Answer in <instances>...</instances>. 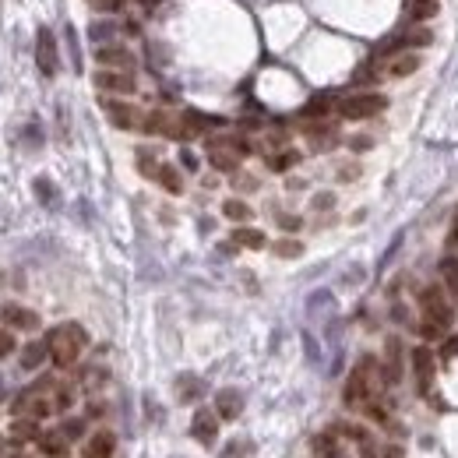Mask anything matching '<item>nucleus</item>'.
Segmentation results:
<instances>
[{"instance_id": "1", "label": "nucleus", "mask_w": 458, "mask_h": 458, "mask_svg": "<svg viewBox=\"0 0 458 458\" xmlns=\"http://www.w3.org/2000/svg\"><path fill=\"white\" fill-rule=\"evenodd\" d=\"M46 346H50V360L60 370H67L82 360V349L89 346V332L78 321H67V325L46 332Z\"/></svg>"}, {"instance_id": "2", "label": "nucleus", "mask_w": 458, "mask_h": 458, "mask_svg": "<svg viewBox=\"0 0 458 458\" xmlns=\"http://www.w3.org/2000/svg\"><path fill=\"white\" fill-rule=\"evenodd\" d=\"M420 310H423L420 332H423L427 339H441V335L452 328V321H455V310H452V303L445 300L441 285H427V289L420 293Z\"/></svg>"}, {"instance_id": "3", "label": "nucleus", "mask_w": 458, "mask_h": 458, "mask_svg": "<svg viewBox=\"0 0 458 458\" xmlns=\"http://www.w3.org/2000/svg\"><path fill=\"white\" fill-rule=\"evenodd\" d=\"M381 384H384V374H381L377 360H374V356H364L360 364L353 366V374H349V381H346L342 398H346V405H366V402H370V395H374Z\"/></svg>"}, {"instance_id": "4", "label": "nucleus", "mask_w": 458, "mask_h": 458, "mask_svg": "<svg viewBox=\"0 0 458 458\" xmlns=\"http://www.w3.org/2000/svg\"><path fill=\"white\" fill-rule=\"evenodd\" d=\"M388 99L381 92H353V95H342L339 99V116L346 120H370L377 113H384Z\"/></svg>"}, {"instance_id": "5", "label": "nucleus", "mask_w": 458, "mask_h": 458, "mask_svg": "<svg viewBox=\"0 0 458 458\" xmlns=\"http://www.w3.org/2000/svg\"><path fill=\"white\" fill-rule=\"evenodd\" d=\"M430 43H434V32H430V28H423V25H413V28H405V32H398V36L384 39V43L377 46V57H395V53H416V50H427Z\"/></svg>"}, {"instance_id": "6", "label": "nucleus", "mask_w": 458, "mask_h": 458, "mask_svg": "<svg viewBox=\"0 0 458 458\" xmlns=\"http://www.w3.org/2000/svg\"><path fill=\"white\" fill-rule=\"evenodd\" d=\"M36 64H39V71L46 75V78H53L57 71H60V53H57V39H53V32L43 25L39 28V36H36Z\"/></svg>"}, {"instance_id": "7", "label": "nucleus", "mask_w": 458, "mask_h": 458, "mask_svg": "<svg viewBox=\"0 0 458 458\" xmlns=\"http://www.w3.org/2000/svg\"><path fill=\"white\" fill-rule=\"evenodd\" d=\"M102 109H106L109 124H113V127H120V131L145 127V116H141V109H138V106H131V102H120V99H102Z\"/></svg>"}, {"instance_id": "8", "label": "nucleus", "mask_w": 458, "mask_h": 458, "mask_svg": "<svg viewBox=\"0 0 458 458\" xmlns=\"http://www.w3.org/2000/svg\"><path fill=\"white\" fill-rule=\"evenodd\" d=\"M145 131H148V134H163V138H177V141H183V113L152 109V113L145 116Z\"/></svg>"}, {"instance_id": "9", "label": "nucleus", "mask_w": 458, "mask_h": 458, "mask_svg": "<svg viewBox=\"0 0 458 458\" xmlns=\"http://www.w3.org/2000/svg\"><path fill=\"white\" fill-rule=\"evenodd\" d=\"M92 82H95L99 92H116V95H134V89H138V78H134L131 71H116V67L95 71Z\"/></svg>"}, {"instance_id": "10", "label": "nucleus", "mask_w": 458, "mask_h": 458, "mask_svg": "<svg viewBox=\"0 0 458 458\" xmlns=\"http://www.w3.org/2000/svg\"><path fill=\"white\" fill-rule=\"evenodd\" d=\"M0 321L11 332H36L39 328V314L28 310V307H21V303H4L0 307Z\"/></svg>"}, {"instance_id": "11", "label": "nucleus", "mask_w": 458, "mask_h": 458, "mask_svg": "<svg viewBox=\"0 0 458 458\" xmlns=\"http://www.w3.org/2000/svg\"><path fill=\"white\" fill-rule=\"evenodd\" d=\"M95 64L99 67H116V71H131L134 67V53L120 43H106V46H95Z\"/></svg>"}, {"instance_id": "12", "label": "nucleus", "mask_w": 458, "mask_h": 458, "mask_svg": "<svg viewBox=\"0 0 458 458\" xmlns=\"http://www.w3.org/2000/svg\"><path fill=\"white\" fill-rule=\"evenodd\" d=\"M190 437L197 441V445H215V437H219V413H212V409H197L194 413V420H190Z\"/></svg>"}, {"instance_id": "13", "label": "nucleus", "mask_w": 458, "mask_h": 458, "mask_svg": "<svg viewBox=\"0 0 458 458\" xmlns=\"http://www.w3.org/2000/svg\"><path fill=\"white\" fill-rule=\"evenodd\" d=\"M409 360H413V374H416L420 395H427V391H430V384H434V370H437V360H434V353H430V349H423V346H416Z\"/></svg>"}, {"instance_id": "14", "label": "nucleus", "mask_w": 458, "mask_h": 458, "mask_svg": "<svg viewBox=\"0 0 458 458\" xmlns=\"http://www.w3.org/2000/svg\"><path fill=\"white\" fill-rule=\"evenodd\" d=\"M381 374H384V384H398V381H402V342H398L395 335H388V342H384Z\"/></svg>"}, {"instance_id": "15", "label": "nucleus", "mask_w": 458, "mask_h": 458, "mask_svg": "<svg viewBox=\"0 0 458 458\" xmlns=\"http://www.w3.org/2000/svg\"><path fill=\"white\" fill-rule=\"evenodd\" d=\"M113 452H116V437L109 430H99V434H92L85 441L82 458H113Z\"/></svg>"}, {"instance_id": "16", "label": "nucleus", "mask_w": 458, "mask_h": 458, "mask_svg": "<svg viewBox=\"0 0 458 458\" xmlns=\"http://www.w3.org/2000/svg\"><path fill=\"white\" fill-rule=\"evenodd\" d=\"M240 409H244V395H240L236 388H222V391L215 395V413H219V420H236Z\"/></svg>"}, {"instance_id": "17", "label": "nucleus", "mask_w": 458, "mask_h": 458, "mask_svg": "<svg viewBox=\"0 0 458 458\" xmlns=\"http://www.w3.org/2000/svg\"><path fill=\"white\" fill-rule=\"evenodd\" d=\"M208 148H229V152H236L240 159H247V156L254 152V145H251L244 134H219V138H208Z\"/></svg>"}, {"instance_id": "18", "label": "nucleus", "mask_w": 458, "mask_h": 458, "mask_svg": "<svg viewBox=\"0 0 458 458\" xmlns=\"http://www.w3.org/2000/svg\"><path fill=\"white\" fill-rule=\"evenodd\" d=\"M39 452L50 458H64L67 455V434L64 430H50V434H39Z\"/></svg>"}, {"instance_id": "19", "label": "nucleus", "mask_w": 458, "mask_h": 458, "mask_svg": "<svg viewBox=\"0 0 458 458\" xmlns=\"http://www.w3.org/2000/svg\"><path fill=\"white\" fill-rule=\"evenodd\" d=\"M405 14H409L413 25H423V21H430L434 14H441V4H437V0H409V4H405Z\"/></svg>"}, {"instance_id": "20", "label": "nucleus", "mask_w": 458, "mask_h": 458, "mask_svg": "<svg viewBox=\"0 0 458 458\" xmlns=\"http://www.w3.org/2000/svg\"><path fill=\"white\" fill-rule=\"evenodd\" d=\"M201 395H205V381H201V377H194V374L177 377V398H180V402H197Z\"/></svg>"}, {"instance_id": "21", "label": "nucleus", "mask_w": 458, "mask_h": 458, "mask_svg": "<svg viewBox=\"0 0 458 458\" xmlns=\"http://www.w3.org/2000/svg\"><path fill=\"white\" fill-rule=\"evenodd\" d=\"M208 163H212V170H219V173H236L240 156L229 152V148H208Z\"/></svg>"}, {"instance_id": "22", "label": "nucleus", "mask_w": 458, "mask_h": 458, "mask_svg": "<svg viewBox=\"0 0 458 458\" xmlns=\"http://www.w3.org/2000/svg\"><path fill=\"white\" fill-rule=\"evenodd\" d=\"M332 109H339V99H335L332 92H321V95H314V99L303 106V116H328Z\"/></svg>"}, {"instance_id": "23", "label": "nucleus", "mask_w": 458, "mask_h": 458, "mask_svg": "<svg viewBox=\"0 0 458 458\" xmlns=\"http://www.w3.org/2000/svg\"><path fill=\"white\" fill-rule=\"evenodd\" d=\"M11 434H14V441H39V420H32V416H14Z\"/></svg>"}, {"instance_id": "24", "label": "nucleus", "mask_w": 458, "mask_h": 458, "mask_svg": "<svg viewBox=\"0 0 458 458\" xmlns=\"http://www.w3.org/2000/svg\"><path fill=\"white\" fill-rule=\"evenodd\" d=\"M50 356V346H46V339L43 342H28L25 349H21V366L25 370H39V364Z\"/></svg>"}, {"instance_id": "25", "label": "nucleus", "mask_w": 458, "mask_h": 458, "mask_svg": "<svg viewBox=\"0 0 458 458\" xmlns=\"http://www.w3.org/2000/svg\"><path fill=\"white\" fill-rule=\"evenodd\" d=\"M156 180L163 183V190H166V194H183V177H180V170H177V166H170V163H163V166H159Z\"/></svg>"}, {"instance_id": "26", "label": "nucleus", "mask_w": 458, "mask_h": 458, "mask_svg": "<svg viewBox=\"0 0 458 458\" xmlns=\"http://www.w3.org/2000/svg\"><path fill=\"white\" fill-rule=\"evenodd\" d=\"M233 244H236V247L261 251V247H265V233H261V229H251V226H240V229H233Z\"/></svg>"}, {"instance_id": "27", "label": "nucleus", "mask_w": 458, "mask_h": 458, "mask_svg": "<svg viewBox=\"0 0 458 458\" xmlns=\"http://www.w3.org/2000/svg\"><path fill=\"white\" fill-rule=\"evenodd\" d=\"M416 67H420V57H416V53H398V57L391 60L388 75H391V78H409Z\"/></svg>"}, {"instance_id": "28", "label": "nucleus", "mask_w": 458, "mask_h": 458, "mask_svg": "<svg viewBox=\"0 0 458 458\" xmlns=\"http://www.w3.org/2000/svg\"><path fill=\"white\" fill-rule=\"evenodd\" d=\"M296 163H300V152H296V148H282V152L268 156V170H272V173H285V170H293Z\"/></svg>"}, {"instance_id": "29", "label": "nucleus", "mask_w": 458, "mask_h": 458, "mask_svg": "<svg viewBox=\"0 0 458 458\" xmlns=\"http://www.w3.org/2000/svg\"><path fill=\"white\" fill-rule=\"evenodd\" d=\"M222 215H226L229 222H247L254 212H251V205H247V201H240V197H229V201L222 205Z\"/></svg>"}, {"instance_id": "30", "label": "nucleus", "mask_w": 458, "mask_h": 458, "mask_svg": "<svg viewBox=\"0 0 458 458\" xmlns=\"http://www.w3.org/2000/svg\"><path fill=\"white\" fill-rule=\"evenodd\" d=\"M441 278H445L448 293L458 296V258H445V261H441Z\"/></svg>"}, {"instance_id": "31", "label": "nucleus", "mask_w": 458, "mask_h": 458, "mask_svg": "<svg viewBox=\"0 0 458 458\" xmlns=\"http://www.w3.org/2000/svg\"><path fill=\"white\" fill-rule=\"evenodd\" d=\"M314 458H339V445L332 434H321L314 437Z\"/></svg>"}, {"instance_id": "32", "label": "nucleus", "mask_w": 458, "mask_h": 458, "mask_svg": "<svg viewBox=\"0 0 458 458\" xmlns=\"http://www.w3.org/2000/svg\"><path fill=\"white\" fill-rule=\"evenodd\" d=\"M159 166H163V163H156V156H152L148 148H141V152H138V170H141V177H152V180H156Z\"/></svg>"}, {"instance_id": "33", "label": "nucleus", "mask_w": 458, "mask_h": 458, "mask_svg": "<svg viewBox=\"0 0 458 458\" xmlns=\"http://www.w3.org/2000/svg\"><path fill=\"white\" fill-rule=\"evenodd\" d=\"M53 405H57L60 413H67V409L75 405V388H71V384H60V388H57V402H53Z\"/></svg>"}, {"instance_id": "34", "label": "nucleus", "mask_w": 458, "mask_h": 458, "mask_svg": "<svg viewBox=\"0 0 458 458\" xmlns=\"http://www.w3.org/2000/svg\"><path fill=\"white\" fill-rule=\"evenodd\" d=\"M14 349H18V342H14V332H11V328H0V360H7Z\"/></svg>"}, {"instance_id": "35", "label": "nucleus", "mask_w": 458, "mask_h": 458, "mask_svg": "<svg viewBox=\"0 0 458 458\" xmlns=\"http://www.w3.org/2000/svg\"><path fill=\"white\" fill-rule=\"evenodd\" d=\"M36 194H39V201H46V205H53V201H57V190H53V183L46 180V177H39V180H36Z\"/></svg>"}, {"instance_id": "36", "label": "nucleus", "mask_w": 458, "mask_h": 458, "mask_svg": "<svg viewBox=\"0 0 458 458\" xmlns=\"http://www.w3.org/2000/svg\"><path fill=\"white\" fill-rule=\"evenodd\" d=\"M272 251H275V254H278V258H296V254H300L303 247H300L296 240H278V244H275Z\"/></svg>"}, {"instance_id": "37", "label": "nucleus", "mask_w": 458, "mask_h": 458, "mask_svg": "<svg viewBox=\"0 0 458 458\" xmlns=\"http://www.w3.org/2000/svg\"><path fill=\"white\" fill-rule=\"evenodd\" d=\"M64 434H67V441H78L82 434H85V420H64V427H60Z\"/></svg>"}, {"instance_id": "38", "label": "nucleus", "mask_w": 458, "mask_h": 458, "mask_svg": "<svg viewBox=\"0 0 458 458\" xmlns=\"http://www.w3.org/2000/svg\"><path fill=\"white\" fill-rule=\"evenodd\" d=\"M92 7H95L99 14H116V11H124V7H127V0H95Z\"/></svg>"}, {"instance_id": "39", "label": "nucleus", "mask_w": 458, "mask_h": 458, "mask_svg": "<svg viewBox=\"0 0 458 458\" xmlns=\"http://www.w3.org/2000/svg\"><path fill=\"white\" fill-rule=\"evenodd\" d=\"M116 28L109 25V21H92V28H89V36L92 39H106V36H113Z\"/></svg>"}, {"instance_id": "40", "label": "nucleus", "mask_w": 458, "mask_h": 458, "mask_svg": "<svg viewBox=\"0 0 458 458\" xmlns=\"http://www.w3.org/2000/svg\"><path fill=\"white\" fill-rule=\"evenodd\" d=\"M278 226H282L285 233H296V229H300V219H296V215H278Z\"/></svg>"}, {"instance_id": "41", "label": "nucleus", "mask_w": 458, "mask_h": 458, "mask_svg": "<svg viewBox=\"0 0 458 458\" xmlns=\"http://www.w3.org/2000/svg\"><path fill=\"white\" fill-rule=\"evenodd\" d=\"M356 448H360V458H377V448H374V441H370V437H360V445H356Z\"/></svg>"}, {"instance_id": "42", "label": "nucleus", "mask_w": 458, "mask_h": 458, "mask_svg": "<svg viewBox=\"0 0 458 458\" xmlns=\"http://www.w3.org/2000/svg\"><path fill=\"white\" fill-rule=\"evenodd\" d=\"M441 356H445V360H452V356H458V335H455V339H448V342L441 346Z\"/></svg>"}, {"instance_id": "43", "label": "nucleus", "mask_w": 458, "mask_h": 458, "mask_svg": "<svg viewBox=\"0 0 458 458\" xmlns=\"http://www.w3.org/2000/svg\"><path fill=\"white\" fill-rule=\"evenodd\" d=\"M332 205H335L332 194H317V197H314V208H317V212H321V208H332Z\"/></svg>"}, {"instance_id": "44", "label": "nucleus", "mask_w": 458, "mask_h": 458, "mask_svg": "<svg viewBox=\"0 0 458 458\" xmlns=\"http://www.w3.org/2000/svg\"><path fill=\"white\" fill-rule=\"evenodd\" d=\"M374 78H377V71H370V64H364V71L353 75V82H374Z\"/></svg>"}, {"instance_id": "45", "label": "nucleus", "mask_w": 458, "mask_h": 458, "mask_svg": "<svg viewBox=\"0 0 458 458\" xmlns=\"http://www.w3.org/2000/svg\"><path fill=\"white\" fill-rule=\"evenodd\" d=\"M356 173H360V166H342V170H339V177H342V180H353Z\"/></svg>"}, {"instance_id": "46", "label": "nucleus", "mask_w": 458, "mask_h": 458, "mask_svg": "<svg viewBox=\"0 0 458 458\" xmlns=\"http://www.w3.org/2000/svg\"><path fill=\"white\" fill-rule=\"evenodd\" d=\"M448 247H458V212H455V222H452V233H448Z\"/></svg>"}, {"instance_id": "47", "label": "nucleus", "mask_w": 458, "mask_h": 458, "mask_svg": "<svg viewBox=\"0 0 458 458\" xmlns=\"http://www.w3.org/2000/svg\"><path fill=\"white\" fill-rule=\"evenodd\" d=\"M180 163L187 166V170H197V159H194L190 152H180Z\"/></svg>"}, {"instance_id": "48", "label": "nucleus", "mask_w": 458, "mask_h": 458, "mask_svg": "<svg viewBox=\"0 0 458 458\" xmlns=\"http://www.w3.org/2000/svg\"><path fill=\"white\" fill-rule=\"evenodd\" d=\"M102 413H106V409H102V405H99V402H89V420H99V416H102Z\"/></svg>"}, {"instance_id": "49", "label": "nucleus", "mask_w": 458, "mask_h": 458, "mask_svg": "<svg viewBox=\"0 0 458 458\" xmlns=\"http://www.w3.org/2000/svg\"><path fill=\"white\" fill-rule=\"evenodd\" d=\"M349 145H353V148H366V145H370V138H353Z\"/></svg>"}, {"instance_id": "50", "label": "nucleus", "mask_w": 458, "mask_h": 458, "mask_svg": "<svg viewBox=\"0 0 458 458\" xmlns=\"http://www.w3.org/2000/svg\"><path fill=\"white\" fill-rule=\"evenodd\" d=\"M384 458H402V448H395V445H391V448L384 452Z\"/></svg>"}, {"instance_id": "51", "label": "nucleus", "mask_w": 458, "mask_h": 458, "mask_svg": "<svg viewBox=\"0 0 458 458\" xmlns=\"http://www.w3.org/2000/svg\"><path fill=\"white\" fill-rule=\"evenodd\" d=\"M0 452H4V441H0Z\"/></svg>"}, {"instance_id": "52", "label": "nucleus", "mask_w": 458, "mask_h": 458, "mask_svg": "<svg viewBox=\"0 0 458 458\" xmlns=\"http://www.w3.org/2000/svg\"><path fill=\"white\" fill-rule=\"evenodd\" d=\"M89 4H95V0H89Z\"/></svg>"}, {"instance_id": "53", "label": "nucleus", "mask_w": 458, "mask_h": 458, "mask_svg": "<svg viewBox=\"0 0 458 458\" xmlns=\"http://www.w3.org/2000/svg\"><path fill=\"white\" fill-rule=\"evenodd\" d=\"M18 458H21V455H18Z\"/></svg>"}]
</instances>
